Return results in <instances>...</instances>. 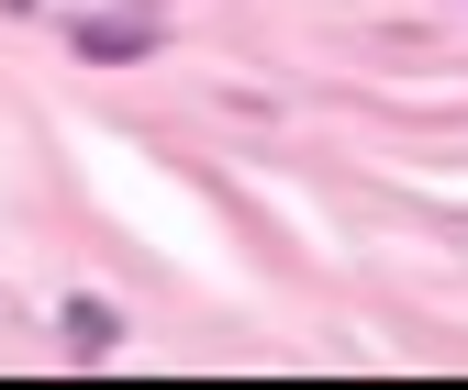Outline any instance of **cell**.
Instances as JSON below:
<instances>
[{"label": "cell", "instance_id": "obj_3", "mask_svg": "<svg viewBox=\"0 0 468 390\" xmlns=\"http://www.w3.org/2000/svg\"><path fill=\"white\" fill-rule=\"evenodd\" d=\"M0 12H34V0H0Z\"/></svg>", "mask_w": 468, "mask_h": 390}, {"label": "cell", "instance_id": "obj_1", "mask_svg": "<svg viewBox=\"0 0 468 390\" xmlns=\"http://www.w3.org/2000/svg\"><path fill=\"white\" fill-rule=\"evenodd\" d=\"M68 45L90 56V68H134V56H156V12H145V0H123V12H90Z\"/></svg>", "mask_w": 468, "mask_h": 390}, {"label": "cell", "instance_id": "obj_2", "mask_svg": "<svg viewBox=\"0 0 468 390\" xmlns=\"http://www.w3.org/2000/svg\"><path fill=\"white\" fill-rule=\"evenodd\" d=\"M56 323H68V346H79V357H112V346H123V312H112V301H90V290L56 312Z\"/></svg>", "mask_w": 468, "mask_h": 390}]
</instances>
